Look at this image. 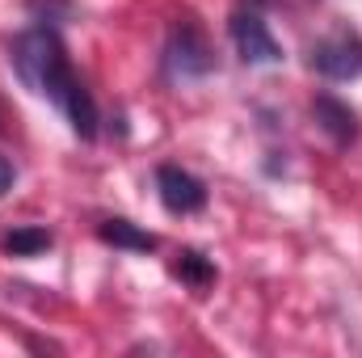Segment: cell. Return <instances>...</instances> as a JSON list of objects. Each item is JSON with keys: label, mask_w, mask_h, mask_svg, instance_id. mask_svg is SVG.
I'll return each mask as SVG.
<instances>
[{"label": "cell", "mask_w": 362, "mask_h": 358, "mask_svg": "<svg viewBox=\"0 0 362 358\" xmlns=\"http://www.w3.org/2000/svg\"><path fill=\"white\" fill-rule=\"evenodd\" d=\"M316 122H320V127L333 135V144H341V148L358 139V118H354V110H350V105H341V101H337V97H329V93H325V97H316Z\"/></svg>", "instance_id": "8992f818"}, {"label": "cell", "mask_w": 362, "mask_h": 358, "mask_svg": "<svg viewBox=\"0 0 362 358\" xmlns=\"http://www.w3.org/2000/svg\"><path fill=\"white\" fill-rule=\"evenodd\" d=\"M165 64H169V72H173V76H181V81L211 72V51H206L202 34H198L189 21H181L177 30H173L169 51H165Z\"/></svg>", "instance_id": "5b68a950"}, {"label": "cell", "mask_w": 362, "mask_h": 358, "mask_svg": "<svg viewBox=\"0 0 362 358\" xmlns=\"http://www.w3.org/2000/svg\"><path fill=\"white\" fill-rule=\"evenodd\" d=\"M97 232H101V241H105V245H114V249H135V253L156 249V236H152V232H139V228H135V224H127V219H105Z\"/></svg>", "instance_id": "52a82bcc"}, {"label": "cell", "mask_w": 362, "mask_h": 358, "mask_svg": "<svg viewBox=\"0 0 362 358\" xmlns=\"http://www.w3.org/2000/svg\"><path fill=\"white\" fill-rule=\"evenodd\" d=\"M308 64L329 81H354V76H362V38L354 30H337L312 47Z\"/></svg>", "instance_id": "7a4b0ae2"}, {"label": "cell", "mask_w": 362, "mask_h": 358, "mask_svg": "<svg viewBox=\"0 0 362 358\" xmlns=\"http://www.w3.org/2000/svg\"><path fill=\"white\" fill-rule=\"evenodd\" d=\"M8 64H13V72L21 76L25 89L47 97L72 122V131L81 139L97 135V101L85 89V81L76 76V68H72V59H68V51H64L59 34L51 25H34V30L17 34L13 47H8Z\"/></svg>", "instance_id": "6da1fadb"}, {"label": "cell", "mask_w": 362, "mask_h": 358, "mask_svg": "<svg viewBox=\"0 0 362 358\" xmlns=\"http://www.w3.org/2000/svg\"><path fill=\"white\" fill-rule=\"evenodd\" d=\"M156 194H160L165 211H173V215H194V211L206 207V185L194 173L177 169V165H160L156 169Z\"/></svg>", "instance_id": "277c9868"}, {"label": "cell", "mask_w": 362, "mask_h": 358, "mask_svg": "<svg viewBox=\"0 0 362 358\" xmlns=\"http://www.w3.org/2000/svg\"><path fill=\"white\" fill-rule=\"evenodd\" d=\"M232 42H236V51H240L245 64H278V59H282L270 25H266L262 13H253V8H240V13L232 17Z\"/></svg>", "instance_id": "3957f363"}, {"label": "cell", "mask_w": 362, "mask_h": 358, "mask_svg": "<svg viewBox=\"0 0 362 358\" xmlns=\"http://www.w3.org/2000/svg\"><path fill=\"white\" fill-rule=\"evenodd\" d=\"M13 178H17V173H13V165H8V161L0 156V198L8 194V185H13Z\"/></svg>", "instance_id": "30bf717a"}, {"label": "cell", "mask_w": 362, "mask_h": 358, "mask_svg": "<svg viewBox=\"0 0 362 358\" xmlns=\"http://www.w3.org/2000/svg\"><path fill=\"white\" fill-rule=\"evenodd\" d=\"M51 245V232H42V228H21V232H8L4 236V249L13 253V258H34L38 249H47Z\"/></svg>", "instance_id": "ba28073f"}, {"label": "cell", "mask_w": 362, "mask_h": 358, "mask_svg": "<svg viewBox=\"0 0 362 358\" xmlns=\"http://www.w3.org/2000/svg\"><path fill=\"white\" fill-rule=\"evenodd\" d=\"M177 274H181V278H189L194 287H206V282L215 278V270H211L206 262H202V253H181Z\"/></svg>", "instance_id": "9c48e42d"}]
</instances>
